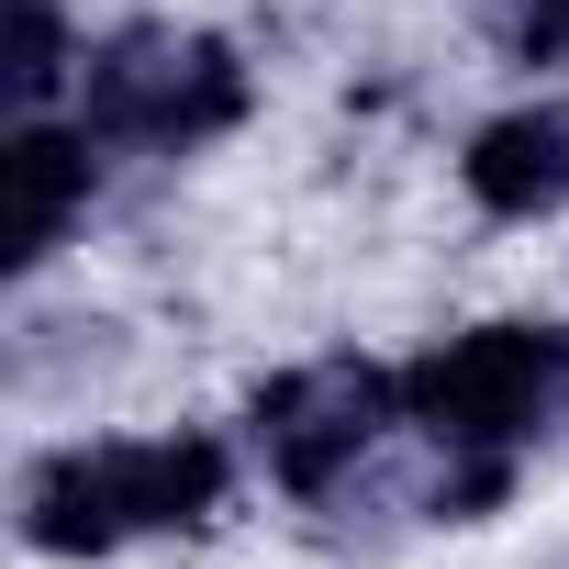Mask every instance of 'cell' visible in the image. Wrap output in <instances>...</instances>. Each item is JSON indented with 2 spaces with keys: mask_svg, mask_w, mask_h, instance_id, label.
I'll return each mask as SVG.
<instances>
[{
  "mask_svg": "<svg viewBox=\"0 0 569 569\" xmlns=\"http://www.w3.org/2000/svg\"><path fill=\"white\" fill-rule=\"evenodd\" d=\"M223 502V447L212 436H112V447H57L23 480V536L57 558H101L134 536H179Z\"/></svg>",
  "mask_w": 569,
  "mask_h": 569,
  "instance_id": "cell-1",
  "label": "cell"
},
{
  "mask_svg": "<svg viewBox=\"0 0 569 569\" xmlns=\"http://www.w3.org/2000/svg\"><path fill=\"white\" fill-rule=\"evenodd\" d=\"M246 123V68L223 34H179V23H134L90 57V146H146L179 157L201 134Z\"/></svg>",
  "mask_w": 569,
  "mask_h": 569,
  "instance_id": "cell-2",
  "label": "cell"
},
{
  "mask_svg": "<svg viewBox=\"0 0 569 569\" xmlns=\"http://www.w3.org/2000/svg\"><path fill=\"white\" fill-rule=\"evenodd\" d=\"M558 369H569L558 336H536V325H469V336H447L436 358L402 369V425H425L458 458H502V447H525L547 425Z\"/></svg>",
  "mask_w": 569,
  "mask_h": 569,
  "instance_id": "cell-3",
  "label": "cell"
},
{
  "mask_svg": "<svg viewBox=\"0 0 569 569\" xmlns=\"http://www.w3.org/2000/svg\"><path fill=\"white\" fill-rule=\"evenodd\" d=\"M402 413V380L369 358H313L291 380L257 391V458L279 469V491H336V469H358Z\"/></svg>",
  "mask_w": 569,
  "mask_h": 569,
  "instance_id": "cell-4",
  "label": "cell"
},
{
  "mask_svg": "<svg viewBox=\"0 0 569 569\" xmlns=\"http://www.w3.org/2000/svg\"><path fill=\"white\" fill-rule=\"evenodd\" d=\"M469 201L502 223H536L569 201V101H525L469 134Z\"/></svg>",
  "mask_w": 569,
  "mask_h": 569,
  "instance_id": "cell-5",
  "label": "cell"
},
{
  "mask_svg": "<svg viewBox=\"0 0 569 569\" xmlns=\"http://www.w3.org/2000/svg\"><path fill=\"white\" fill-rule=\"evenodd\" d=\"M0 179H12V246H0V257H12V268H46L57 234H68V212L90 201V146L23 123L12 146H0Z\"/></svg>",
  "mask_w": 569,
  "mask_h": 569,
  "instance_id": "cell-6",
  "label": "cell"
},
{
  "mask_svg": "<svg viewBox=\"0 0 569 569\" xmlns=\"http://www.w3.org/2000/svg\"><path fill=\"white\" fill-rule=\"evenodd\" d=\"M57 79H68V23H57V0H12V57H0V90L34 112Z\"/></svg>",
  "mask_w": 569,
  "mask_h": 569,
  "instance_id": "cell-7",
  "label": "cell"
},
{
  "mask_svg": "<svg viewBox=\"0 0 569 569\" xmlns=\"http://www.w3.org/2000/svg\"><path fill=\"white\" fill-rule=\"evenodd\" d=\"M480 34L525 68H558L569 57V0H480Z\"/></svg>",
  "mask_w": 569,
  "mask_h": 569,
  "instance_id": "cell-8",
  "label": "cell"
}]
</instances>
